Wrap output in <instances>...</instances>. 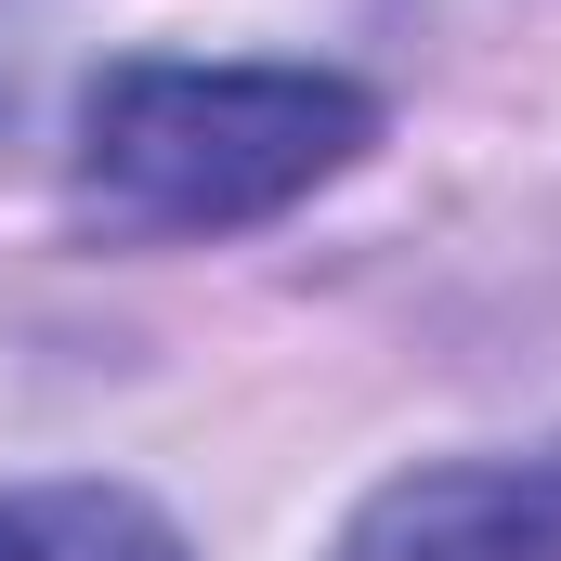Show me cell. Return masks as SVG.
Returning a JSON list of instances; mask_svg holds the SVG:
<instances>
[{
  "mask_svg": "<svg viewBox=\"0 0 561 561\" xmlns=\"http://www.w3.org/2000/svg\"><path fill=\"white\" fill-rule=\"evenodd\" d=\"M379 144V92L327 66H118L79 105V196L131 236L275 222Z\"/></svg>",
  "mask_w": 561,
  "mask_h": 561,
  "instance_id": "6da1fadb",
  "label": "cell"
},
{
  "mask_svg": "<svg viewBox=\"0 0 561 561\" xmlns=\"http://www.w3.org/2000/svg\"><path fill=\"white\" fill-rule=\"evenodd\" d=\"M340 561H561V444L536 457H444L353 510Z\"/></svg>",
  "mask_w": 561,
  "mask_h": 561,
  "instance_id": "7a4b0ae2",
  "label": "cell"
},
{
  "mask_svg": "<svg viewBox=\"0 0 561 561\" xmlns=\"http://www.w3.org/2000/svg\"><path fill=\"white\" fill-rule=\"evenodd\" d=\"M0 561H183V536L118 483H13L0 496Z\"/></svg>",
  "mask_w": 561,
  "mask_h": 561,
  "instance_id": "3957f363",
  "label": "cell"
}]
</instances>
